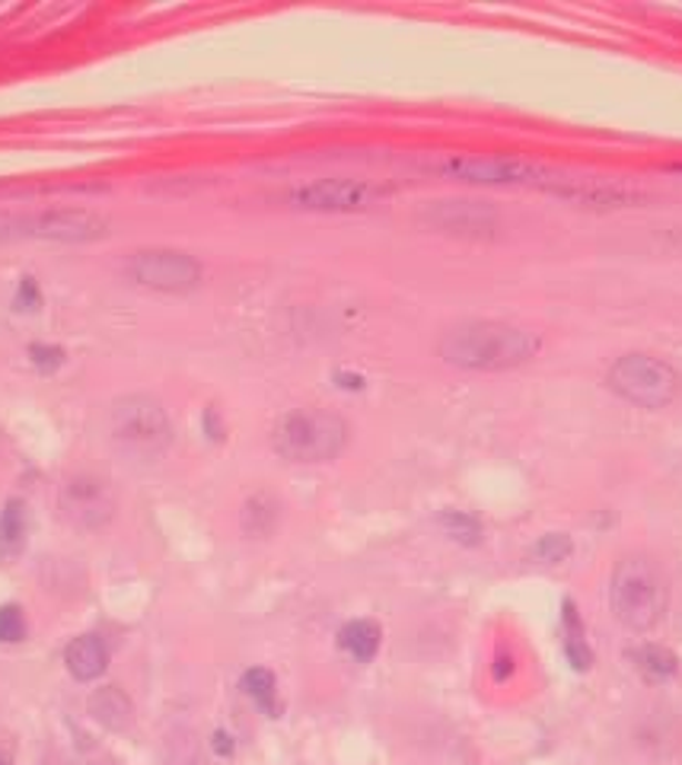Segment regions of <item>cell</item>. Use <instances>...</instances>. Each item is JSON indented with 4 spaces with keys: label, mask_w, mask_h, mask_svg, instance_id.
Returning <instances> with one entry per match:
<instances>
[{
    "label": "cell",
    "mask_w": 682,
    "mask_h": 765,
    "mask_svg": "<svg viewBox=\"0 0 682 765\" xmlns=\"http://www.w3.org/2000/svg\"><path fill=\"white\" fill-rule=\"evenodd\" d=\"M29 357H32V364H35L39 370H54V367L64 364V351H61L58 345H32V348H29Z\"/></svg>",
    "instance_id": "24"
},
{
    "label": "cell",
    "mask_w": 682,
    "mask_h": 765,
    "mask_svg": "<svg viewBox=\"0 0 682 765\" xmlns=\"http://www.w3.org/2000/svg\"><path fill=\"white\" fill-rule=\"evenodd\" d=\"M204 421H207V431H211V437L217 440V437H221V425H217V415H214V408H207Z\"/></svg>",
    "instance_id": "28"
},
{
    "label": "cell",
    "mask_w": 682,
    "mask_h": 765,
    "mask_svg": "<svg viewBox=\"0 0 682 765\" xmlns=\"http://www.w3.org/2000/svg\"><path fill=\"white\" fill-rule=\"evenodd\" d=\"M561 632H564V654H568L571 666H574V670H590V663H593V651H590V644H587V638H583L581 615H578V610H574V603H571V600H564Z\"/></svg>",
    "instance_id": "18"
},
{
    "label": "cell",
    "mask_w": 682,
    "mask_h": 765,
    "mask_svg": "<svg viewBox=\"0 0 682 765\" xmlns=\"http://www.w3.org/2000/svg\"><path fill=\"white\" fill-rule=\"evenodd\" d=\"M214 749H217L221 756H230V753H233V740H230L224 731H217V734H214Z\"/></svg>",
    "instance_id": "26"
},
{
    "label": "cell",
    "mask_w": 682,
    "mask_h": 765,
    "mask_svg": "<svg viewBox=\"0 0 682 765\" xmlns=\"http://www.w3.org/2000/svg\"><path fill=\"white\" fill-rule=\"evenodd\" d=\"M386 195L367 178H313L297 188H291V204L304 211H332V214H348V211H367Z\"/></svg>",
    "instance_id": "9"
},
{
    "label": "cell",
    "mask_w": 682,
    "mask_h": 765,
    "mask_svg": "<svg viewBox=\"0 0 682 765\" xmlns=\"http://www.w3.org/2000/svg\"><path fill=\"white\" fill-rule=\"evenodd\" d=\"M549 192L564 198V202L583 204V207H629V204L644 202V192L634 188L629 182L600 176H568L556 173Z\"/></svg>",
    "instance_id": "11"
},
{
    "label": "cell",
    "mask_w": 682,
    "mask_h": 765,
    "mask_svg": "<svg viewBox=\"0 0 682 765\" xmlns=\"http://www.w3.org/2000/svg\"><path fill=\"white\" fill-rule=\"evenodd\" d=\"M64 666L68 673L80 680V683H93L100 680L109 666V651L102 644L100 635H80L64 647Z\"/></svg>",
    "instance_id": "13"
},
{
    "label": "cell",
    "mask_w": 682,
    "mask_h": 765,
    "mask_svg": "<svg viewBox=\"0 0 682 765\" xmlns=\"http://www.w3.org/2000/svg\"><path fill=\"white\" fill-rule=\"evenodd\" d=\"M128 278L138 280L141 287L166 290V294H185L202 284V262L195 255L179 249H141L128 258Z\"/></svg>",
    "instance_id": "8"
},
{
    "label": "cell",
    "mask_w": 682,
    "mask_h": 765,
    "mask_svg": "<svg viewBox=\"0 0 682 765\" xmlns=\"http://www.w3.org/2000/svg\"><path fill=\"white\" fill-rule=\"evenodd\" d=\"M58 508L74 530L93 533V530H102L112 523V517L119 510V494L109 479L93 476V472H77L61 484Z\"/></svg>",
    "instance_id": "7"
},
{
    "label": "cell",
    "mask_w": 682,
    "mask_h": 765,
    "mask_svg": "<svg viewBox=\"0 0 682 765\" xmlns=\"http://www.w3.org/2000/svg\"><path fill=\"white\" fill-rule=\"evenodd\" d=\"M243 692H246L265 714H278V683H275V673H272V670H265V666L246 670V676H243Z\"/></svg>",
    "instance_id": "19"
},
{
    "label": "cell",
    "mask_w": 682,
    "mask_h": 765,
    "mask_svg": "<svg viewBox=\"0 0 682 765\" xmlns=\"http://www.w3.org/2000/svg\"><path fill=\"white\" fill-rule=\"evenodd\" d=\"M0 765H10V759H7V756H0Z\"/></svg>",
    "instance_id": "30"
},
{
    "label": "cell",
    "mask_w": 682,
    "mask_h": 765,
    "mask_svg": "<svg viewBox=\"0 0 682 765\" xmlns=\"http://www.w3.org/2000/svg\"><path fill=\"white\" fill-rule=\"evenodd\" d=\"M440 527L454 536L456 542H466V545H476L481 539V523L476 517L462 513V510H447V513H440Z\"/></svg>",
    "instance_id": "21"
},
{
    "label": "cell",
    "mask_w": 682,
    "mask_h": 765,
    "mask_svg": "<svg viewBox=\"0 0 682 765\" xmlns=\"http://www.w3.org/2000/svg\"><path fill=\"white\" fill-rule=\"evenodd\" d=\"M86 765H115V763H112V759H90Z\"/></svg>",
    "instance_id": "29"
},
{
    "label": "cell",
    "mask_w": 682,
    "mask_h": 765,
    "mask_svg": "<svg viewBox=\"0 0 682 765\" xmlns=\"http://www.w3.org/2000/svg\"><path fill=\"white\" fill-rule=\"evenodd\" d=\"M272 443L291 462H329L348 443V421L329 408H294L275 425Z\"/></svg>",
    "instance_id": "4"
},
{
    "label": "cell",
    "mask_w": 682,
    "mask_h": 765,
    "mask_svg": "<svg viewBox=\"0 0 682 765\" xmlns=\"http://www.w3.org/2000/svg\"><path fill=\"white\" fill-rule=\"evenodd\" d=\"M444 178L469 185H505V188H542L549 192L558 170H549L513 153H454L434 163Z\"/></svg>",
    "instance_id": "5"
},
{
    "label": "cell",
    "mask_w": 682,
    "mask_h": 765,
    "mask_svg": "<svg viewBox=\"0 0 682 765\" xmlns=\"http://www.w3.org/2000/svg\"><path fill=\"white\" fill-rule=\"evenodd\" d=\"M26 638V615L17 603L0 606V644H17Z\"/></svg>",
    "instance_id": "23"
},
{
    "label": "cell",
    "mask_w": 682,
    "mask_h": 765,
    "mask_svg": "<svg viewBox=\"0 0 682 765\" xmlns=\"http://www.w3.org/2000/svg\"><path fill=\"white\" fill-rule=\"evenodd\" d=\"M278 498H272V494H265V491L253 494V498L243 504V510H240V527H243V533L250 536V539H268V536L278 530Z\"/></svg>",
    "instance_id": "15"
},
{
    "label": "cell",
    "mask_w": 682,
    "mask_h": 765,
    "mask_svg": "<svg viewBox=\"0 0 682 765\" xmlns=\"http://www.w3.org/2000/svg\"><path fill=\"white\" fill-rule=\"evenodd\" d=\"M109 233V217L90 207H42L35 211V239L90 243Z\"/></svg>",
    "instance_id": "12"
},
{
    "label": "cell",
    "mask_w": 682,
    "mask_h": 765,
    "mask_svg": "<svg viewBox=\"0 0 682 765\" xmlns=\"http://www.w3.org/2000/svg\"><path fill=\"white\" fill-rule=\"evenodd\" d=\"M379 641H383V632H379L377 622H370V619H354L338 632L342 651H348L357 663L374 661L379 651Z\"/></svg>",
    "instance_id": "16"
},
{
    "label": "cell",
    "mask_w": 682,
    "mask_h": 765,
    "mask_svg": "<svg viewBox=\"0 0 682 765\" xmlns=\"http://www.w3.org/2000/svg\"><path fill=\"white\" fill-rule=\"evenodd\" d=\"M609 606L632 632L658 629L666 612V581L658 564L648 555H625L615 561L609 578Z\"/></svg>",
    "instance_id": "2"
},
{
    "label": "cell",
    "mask_w": 682,
    "mask_h": 765,
    "mask_svg": "<svg viewBox=\"0 0 682 765\" xmlns=\"http://www.w3.org/2000/svg\"><path fill=\"white\" fill-rule=\"evenodd\" d=\"M39 304H42V294H39L35 278L20 280V287H17V306L20 309H39Z\"/></svg>",
    "instance_id": "25"
},
{
    "label": "cell",
    "mask_w": 682,
    "mask_h": 765,
    "mask_svg": "<svg viewBox=\"0 0 682 765\" xmlns=\"http://www.w3.org/2000/svg\"><path fill=\"white\" fill-rule=\"evenodd\" d=\"M539 348H542L539 332L501 319L459 323L440 338V357L447 364L462 370H481V374L513 370L539 355Z\"/></svg>",
    "instance_id": "1"
},
{
    "label": "cell",
    "mask_w": 682,
    "mask_h": 765,
    "mask_svg": "<svg viewBox=\"0 0 682 765\" xmlns=\"http://www.w3.org/2000/svg\"><path fill=\"white\" fill-rule=\"evenodd\" d=\"M571 549H574L571 536L546 533L532 545V559L542 561V564H558V561H564L571 555Z\"/></svg>",
    "instance_id": "22"
},
{
    "label": "cell",
    "mask_w": 682,
    "mask_h": 765,
    "mask_svg": "<svg viewBox=\"0 0 682 765\" xmlns=\"http://www.w3.org/2000/svg\"><path fill=\"white\" fill-rule=\"evenodd\" d=\"M26 530H29V517H26L23 501H7L0 510V561L17 559L26 545Z\"/></svg>",
    "instance_id": "17"
},
{
    "label": "cell",
    "mask_w": 682,
    "mask_h": 765,
    "mask_svg": "<svg viewBox=\"0 0 682 765\" xmlns=\"http://www.w3.org/2000/svg\"><path fill=\"white\" fill-rule=\"evenodd\" d=\"M109 437L112 447L128 459L138 462H153L160 459L170 443H173V425L166 408L160 406L153 396L131 392L112 402L109 411Z\"/></svg>",
    "instance_id": "3"
},
{
    "label": "cell",
    "mask_w": 682,
    "mask_h": 765,
    "mask_svg": "<svg viewBox=\"0 0 682 765\" xmlns=\"http://www.w3.org/2000/svg\"><path fill=\"white\" fill-rule=\"evenodd\" d=\"M510 670H513V661H510L507 654H505V657L498 654V661H495V676H498V680H505Z\"/></svg>",
    "instance_id": "27"
},
{
    "label": "cell",
    "mask_w": 682,
    "mask_h": 765,
    "mask_svg": "<svg viewBox=\"0 0 682 765\" xmlns=\"http://www.w3.org/2000/svg\"><path fill=\"white\" fill-rule=\"evenodd\" d=\"M607 386L632 406L663 408L680 396V374L660 357L634 351L612 360Z\"/></svg>",
    "instance_id": "6"
},
{
    "label": "cell",
    "mask_w": 682,
    "mask_h": 765,
    "mask_svg": "<svg viewBox=\"0 0 682 765\" xmlns=\"http://www.w3.org/2000/svg\"><path fill=\"white\" fill-rule=\"evenodd\" d=\"M634 666L648 676V680H670L676 673V657L673 651L660 647V644H644L632 654Z\"/></svg>",
    "instance_id": "20"
},
{
    "label": "cell",
    "mask_w": 682,
    "mask_h": 765,
    "mask_svg": "<svg viewBox=\"0 0 682 765\" xmlns=\"http://www.w3.org/2000/svg\"><path fill=\"white\" fill-rule=\"evenodd\" d=\"M421 221L428 227L450 233V236H466V239H488L501 227L498 211L488 202H472V198H444L430 202L421 211Z\"/></svg>",
    "instance_id": "10"
},
{
    "label": "cell",
    "mask_w": 682,
    "mask_h": 765,
    "mask_svg": "<svg viewBox=\"0 0 682 765\" xmlns=\"http://www.w3.org/2000/svg\"><path fill=\"white\" fill-rule=\"evenodd\" d=\"M90 714L109 731H128L134 721V705L119 686H102L90 695Z\"/></svg>",
    "instance_id": "14"
}]
</instances>
